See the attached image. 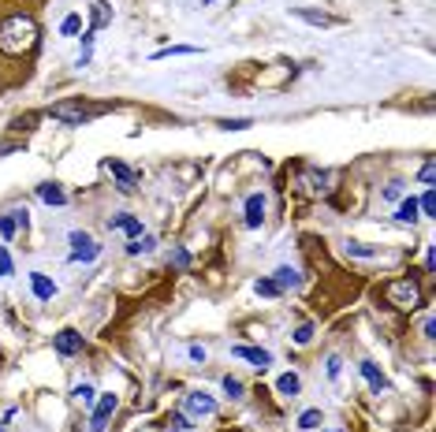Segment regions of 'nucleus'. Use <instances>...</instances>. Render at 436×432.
I'll use <instances>...</instances> for the list:
<instances>
[{
  "instance_id": "nucleus-32",
  "label": "nucleus",
  "mask_w": 436,
  "mask_h": 432,
  "mask_svg": "<svg viewBox=\"0 0 436 432\" xmlns=\"http://www.w3.org/2000/svg\"><path fill=\"white\" fill-rule=\"evenodd\" d=\"M11 220H15V227H19V231H26L30 227V212L26 209H11Z\"/></svg>"
},
{
  "instance_id": "nucleus-5",
  "label": "nucleus",
  "mask_w": 436,
  "mask_h": 432,
  "mask_svg": "<svg viewBox=\"0 0 436 432\" xmlns=\"http://www.w3.org/2000/svg\"><path fill=\"white\" fill-rule=\"evenodd\" d=\"M101 257V246H97L86 231H71V261H83V264H90V261H97Z\"/></svg>"
},
{
  "instance_id": "nucleus-34",
  "label": "nucleus",
  "mask_w": 436,
  "mask_h": 432,
  "mask_svg": "<svg viewBox=\"0 0 436 432\" xmlns=\"http://www.w3.org/2000/svg\"><path fill=\"white\" fill-rule=\"evenodd\" d=\"M310 339H313V328H310V324H302V328H295V343H299V346H306V343H310Z\"/></svg>"
},
{
  "instance_id": "nucleus-10",
  "label": "nucleus",
  "mask_w": 436,
  "mask_h": 432,
  "mask_svg": "<svg viewBox=\"0 0 436 432\" xmlns=\"http://www.w3.org/2000/svg\"><path fill=\"white\" fill-rule=\"evenodd\" d=\"M105 172H112V175H116V182H120V190H123V194H131V190H135L138 172H131V168H127V164H120V160H105Z\"/></svg>"
},
{
  "instance_id": "nucleus-9",
  "label": "nucleus",
  "mask_w": 436,
  "mask_h": 432,
  "mask_svg": "<svg viewBox=\"0 0 436 432\" xmlns=\"http://www.w3.org/2000/svg\"><path fill=\"white\" fill-rule=\"evenodd\" d=\"M78 351H83V336H78L75 328H63V331H56V354H63V358H75Z\"/></svg>"
},
{
  "instance_id": "nucleus-37",
  "label": "nucleus",
  "mask_w": 436,
  "mask_h": 432,
  "mask_svg": "<svg viewBox=\"0 0 436 432\" xmlns=\"http://www.w3.org/2000/svg\"><path fill=\"white\" fill-rule=\"evenodd\" d=\"M168 425H172V428H180V432H183V428H190V418H187V413H175V418H172Z\"/></svg>"
},
{
  "instance_id": "nucleus-33",
  "label": "nucleus",
  "mask_w": 436,
  "mask_h": 432,
  "mask_svg": "<svg viewBox=\"0 0 436 432\" xmlns=\"http://www.w3.org/2000/svg\"><path fill=\"white\" fill-rule=\"evenodd\" d=\"M168 264H175V269H187V264H190V254H187V250H172Z\"/></svg>"
},
{
  "instance_id": "nucleus-13",
  "label": "nucleus",
  "mask_w": 436,
  "mask_h": 432,
  "mask_svg": "<svg viewBox=\"0 0 436 432\" xmlns=\"http://www.w3.org/2000/svg\"><path fill=\"white\" fill-rule=\"evenodd\" d=\"M261 220H265V197L250 194L246 197V227H261Z\"/></svg>"
},
{
  "instance_id": "nucleus-15",
  "label": "nucleus",
  "mask_w": 436,
  "mask_h": 432,
  "mask_svg": "<svg viewBox=\"0 0 436 432\" xmlns=\"http://www.w3.org/2000/svg\"><path fill=\"white\" fill-rule=\"evenodd\" d=\"M90 11H93V26L90 30H101L112 23V8H108V0H90Z\"/></svg>"
},
{
  "instance_id": "nucleus-31",
  "label": "nucleus",
  "mask_w": 436,
  "mask_h": 432,
  "mask_svg": "<svg viewBox=\"0 0 436 432\" xmlns=\"http://www.w3.org/2000/svg\"><path fill=\"white\" fill-rule=\"evenodd\" d=\"M75 398H78L83 406H93V388H90V384H78V388H75Z\"/></svg>"
},
{
  "instance_id": "nucleus-24",
  "label": "nucleus",
  "mask_w": 436,
  "mask_h": 432,
  "mask_svg": "<svg viewBox=\"0 0 436 432\" xmlns=\"http://www.w3.org/2000/svg\"><path fill=\"white\" fill-rule=\"evenodd\" d=\"M93 34H97V30H86V34H83V53H78V68H90V53H93Z\"/></svg>"
},
{
  "instance_id": "nucleus-35",
  "label": "nucleus",
  "mask_w": 436,
  "mask_h": 432,
  "mask_svg": "<svg viewBox=\"0 0 436 432\" xmlns=\"http://www.w3.org/2000/svg\"><path fill=\"white\" fill-rule=\"evenodd\" d=\"M0 276H11V257H8L4 246H0Z\"/></svg>"
},
{
  "instance_id": "nucleus-21",
  "label": "nucleus",
  "mask_w": 436,
  "mask_h": 432,
  "mask_svg": "<svg viewBox=\"0 0 436 432\" xmlns=\"http://www.w3.org/2000/svg\"><path fill=\"white\" fill-rule=\"evenodd\" d=\"M321 421H325V418H321V410H306L302 418H299V432H317Z\"/></svg>"
},
{
  "instance_id": "nucleus-7",
  "label": "nucleus",
  "mask_w": 436,
  "mask_h": 432,
  "mask_svg": "<svg viewBox=\"0 0 436 432\" xmlns=\"http://www.w3.org/2000/svg\"><path fill=\"white\" fill-rule=\"evenodd\" d=\"M299 187L306 194H325L328 190V172H321V168H302L299 172Z\"/></svg>"
},
{
  "instance_id": "nucleus-20",
  "label": "nucleus",
  "mask_w": 436,
  "mask_h": 432,
  "mask_svg": "<svg viewBox=\"0 0 436 432\" xmlns=\"http://www.w3.org/2000/svg\"><path fill=\"white\" fill-rule=\"evenodd\" d=\"M153 246H157L153 235H138V239L127 242V254H131V257H138V254H153Z\"/></svg>"
},
{
  "instance_id": "nucleus-36",
  "label": "nucleus",
  "mask_w": 436,
  "mask_h": 432,
  "mask_svg": "<svg viewBox=\"0 0 436 432\" xmlns=\"http://www.w3.org/2000/svg\"><path fill=\"white\" fill-rule=\"evenodd\" d=\"M220 127H224V130H246V127H250V120H224Z\"/></svg>"
},
{
  "instance_id": "nucleus-14",
  "label": "nucleus",
  "mask_w": 436,
  "mask_h": 432,
  "mask_svg": "<svg viewBox=\"0 0 436 432\" xmlns=\"http://www.w3.org/2000/svg\"><path fill=\"white\" fill-rule=\"evenodd\" d=\"M38 197H41V202L45 205H68V194H63L60 187H56V182H41V187H38Z\"/></svg>"
},
{
  "instance_id": "nucleus-27",
  "label": "nucleus",
  "mask_w": 436,
  "mask_h": 432,
  "mask_svg": "<svg viewBox=\"0 0 436 432\" xmlns=\"http://www.w3.org/2000/svg\"><path fill=\"white\" fill-rule=\"evenodd\" d=\"M78 30H83V19H78V15H68V19L60 23V34H68V38L78 34Z\"/></svg>"
},
{
  "instance_id": "nucleus-28",
  "label": "nucleus",
  "mask_w": 436,
  "mask_h": 432,
  "mask_svg": "<svg viewBox=\"0 0 436 432\" xmlns=\"http://www.w3.org/2000/svg\"><path fill=\"white\" fill-rule=\"evenodd\" d=\"M347 254H354V257H377V250H369V246L365 242H347Z\"/></svg>"
},
{
  "instance_id": "nucleus-12",
  "label": "nucleus",
  "mask_w": 436,
  "mask_h": 432,
  "mask_svg": "<svg viewBox=\"0 0 436 432\" xmlns=\"http://www.w3.org/2000/svg\"><path fill=\"white\" fill-rule=\"evenodd\" d=\"M30 287H34V298H38V302H53V294H56V284H53L45 272H30Z\"/></svg>"
},
{
  "instance_id": "nucleus-8",
  "label": "nucleus",
  "mask_w": 436,
  "mask_h": 432,
  "mask_svg": "<svg viewBox=\"0 0 436 432\" xmlns=\"http://www.w3.org/2000/svg\"><path fill=\"white\" fill-rule=\"evenodd\" d=\"M232 354H235V358H242V361H250L254 369H261V373L272 365V354L265 351V346H232Z\"/></svg>"
},
{
  "instance_id": "nucleus-23",
  "label": "nucleus",
  "mask_w": 436,
  "mask_h": 432,
  "mask_svg": "<svg viewBox=\"0 0 436 432\" xmlns=\"http://www.w3.org/2000/svg\"><path fill=\"white\" fill-rule=\"evenodd\" d=\"M295 15H299V19H306V23H313V26H328V23H332L328 15H321V11H310V8H295Z\"/></svg>"
},
{
  "instance_id": "nucleus-41",
  "label": "nucleus",
  "mask_w": 436,
  "mask_h": 432,
  "mask_svg": "<svg viewBox=\"0 0 436 432\" xmlns=\"http://www.w3.org/2000/svg\"><path fill=\"white\" fill-rule=\"evenodd\" d=\"M425 269L436 272V254H432V246H429V254H425Z\"/></svg>"
},
{
  "instance_id": "nucleus-38",
  "label": "nucleus",
  "mask_w": 436,
  "mask_h": 432,
  "mask_svg": "<svg viewBox=\"0 0 436 432\" xmlns=\"http://www.w3.org/2000/svg\"><path fill=\"white\" fill-rule=\"evenodd\" d=\"M325 365H328V376H332V380H336V376H339V369H343V361H339V358H336V354H332V358H328V361H325Z\"/></svg>"
},
{
  "instance_id": "nucleus-29",
  "label": "nucleus",
  "mask_w": 436,
  "mask_h": 432,
  "mask_svg": "<svg viewBox=\"0 0 436 432\" xmlns=\"http://www.w3.org/2000/svg\"><path fill=\"white\" fill-rule=\"evenodd\" d=\"M15 231H19V227H15V220H11V212H4V216H0V239H11Z\"/></svg>"
},
{
  "instance_id": "nucleus-26",
  "label": "nucleus",
  "mask_w": 436,
  "mask_h": 432,
  "mask_svg": "<svg viewBox=\"0 0 436 432\" xmlns=\"http://www.w3.org/2000/svg\"><path fill=\"white\" fill-rule=\"evenodd\" d=\"M220 388H224V391H228L232 398H242V380H239V376H232V373H228V376H224V380H220Z\"/></svg>"
},
{
  "instance_id": "nucleus-22",
  "label": "nucleus",
  "mask_w": 436,
  "mask_h": 432,
  "mask_svg": "<svg viewBox=\"0 0 436 432\" xmlns=\"http://www.w3.org/2000/svg\"><path fill=\"white\" fill-rule=\"evenodd\" d=\"M190 53H198L194 45H172V48H157L153 60H165V56H190Z\"/></svg>"
},
{
  "instance_id": "nucleus-43",
  "label": "nucleus",
  "mask_w": 436,
  "mask_h": 432,
  "mask_svg": "<svg viewBox=\"0 0 436 432\" xmlns=\"http://www.w3.org/2000/svg\"><path fill=\"white\" fill-rule=\"evenodd\" d=\"M0 432H4V428H0Z\"/></svg>"
},
{
  "instance_id": "nucleus-17",
  "label": "nucleus",
  "mask_w": 436,
  "mask_h": 432,
  "mask_svg": "<svg viewBox=\"0 0 436 432\" xmlns=\"http://www.w3.org/2000/svg\"><path fill=\"white\" fill-rule=\"evenodd\" d=\"M276 391H280L284 398H295V395L302 391V380H299V373H284V376L276 380Z\"/></svg>"
},
{
  "instance_id": "nucleus-19",
  "label": "nucleus",
  "mask_w": 436,
  "mask_h": 432,
  "mask_svg": "<svg viewBox=\"0 0 436 432\" xmlns=\"http://www.w3.org/2000/svg\"><path fill=\"white\" fill-rule=\"evenodd\" d=\"M395 220L399 224H414L417 220V197H403L399 209H395Z\"/></svg>"
},
{
  "instance_id": "nucleus-16",
  "label": "nucleus",
  "mask_w": 436,
  "mask_h": 432,
  "mask_svg": "<svg viewBox=\"0 0 436 432\" xmlns=\"http://www.w3.org/2000/svg\"><path fill=\"white\" fill-rule=\"evenodd\" d=\"M362 376H365V384L373 388L377 395H380V391H388V380L380 376V369H377L373 361H362Z\"/></svg>"
},
{
  "instance_id": "nucleus-40",
  "label": "nucleus",
  "mask_w": 436,
  "mask_h": 432,
  "mask_svg": "<svg viewBox=\"0 0 436 432\" xmlns=\"http://www.w3.org/2000/svg\"><path fill=\"white\" fill-rule=\"evenodd\" d=\"M422 182H432V160L422 164Z\"/></svg>"
},
{
  "instance_id": "nucleus-18",
  "label": "nucleus",
  "mask_w": 436,
  "mask_h": 432,
  "mask_svg": "<svg viewBox=\"0 0 436 432\" xmlns=\"http://www.w3.org/2000/svg\"><path fill=\"white\" fill-rule=\"evenodd\" d=\"M276 287H280V291H295V287H302V276L284 264V269H276Z\"/></svg>"
},
{
  "instance_id": "nucleus-2",
  "label": "nucleus",
  "mask_w": 436,
  "mask_h": 432,
  "mask_svg": "<svg viewBox=\"0 0 436 432\" xmlns=\"http://www.w3.org/2000/svg\"><path fill=\"white\" fill-rule=\"evenodd\" d=\"M108 112V105H78V101H63V105H53L48 108V115H53L56 123H68V127H83L90 123L93 115Z\"/></svg>"
},
{
  "instance_id": "nucleus-3",
  "label": "nucleus",
  "mask_w": 436,
  "mask_h": 432,
  "mask_svg": "<svg viewBox=\"0 0 436 432\" xmlns=\"http://www.w3.org/2000/svg\"><path fill=\"white\" fill-rule=\"evenodd\" d=\"M384 298H388V306H395V309H417L422 306V287L414 284V279H392V284L384 287Z\"/></svg>"
},
{
  "instance_id": "nucleus-11",
  "label": "nucleus",
  "mask_w": 436,
  "mask_h": 432,
  "mask_svg": "<svg viewBox=\"0 0 436 432\" xmlns=\"http://www.w3.org/2000/svg\"><path fill=\"white\" fill-rule=\"evenodd\" d=\"M108 227H112V231H123L127 239H138V235H145V231H142V220H138V216H127V212L112 216Z\"/></svg>"
},
{
  "instance_id": "nucleus-6",
  "label": "nucleus",
  "mask_w": 436,
  "mask_h": 432,
  "mask_svg": "<svg viewBox=\"0 0 436 432\" xmlns=\"http://www.w3.org/2000/svg\"><path fill=\"white\" fill-rule=\"evenodd\" d=\"M116 406H120V398H116V395H101V398H97V406H93V421H90V432H105V428H108V418L116 413Z\"/></svg>"
},
{
  "instance_id": "nucleus-39",
  "label": "nucleus",
  "mask_w": 436,
  "mask_h": 432,
  "mask_svg": "<svg viewBox=\"0 0 436 432\" xmlns=\"http://www.w3.org/2000/svg\"><path fill=\"white\" fill-rule=\"evenodd\" d=\"M190 361H205V346H190Z\"/></svg>"
},
{
  "instance_id": "nucleus-30",
  "label": "nucleus",
  "mask_w": 436,
  "mask_h": 432,
  "mask_svg": "<svg viewBox=\"0 0 436 432\" xmlns=\"http://www.w3.org/2000/svg\"><path fill=\"white\" fill-rule=\"evenodd\" d=\"M417 212H425V216H432V212H436V197H432V190H425V194H422V202H417Z\"/></svg>"
},
{
  "instance_id": "nucleus-42",
  "label": "nucleus",
  "mask_w": 436,
  "mask_h": 432,
  "mask_svg": "<svg viewBox=\"0 0 436 432\" xmlns=\"http://www.w3.org/2000/svg\"><path fill=\"white\" fill-rule=\"evenodd\" d=\"M205 4H213V0H205Z\"/></svg>"
},
{
  "instance_id": "nucleus-1",
  "label": "nucleus",
  "mask_w": 436,
  "mask_h": 432,
  "mask_svg": "<svg viewBox=\"0 0 436 432\" xmlns=\"http://www.w3.org/2000/svg\"><path fill=\"white\" fill-rule=\"evenodd\" d=\"M34 45H38V23H34V15L15 11V15H8V19L0 23V53H4V56H23Z\"/></svg>"
},
{
  "instance_id": "nucleus-4",
  "label": "nucleus",
  "mask_w": 436,
  "mask_h": 432,
  "mask_svg": "<svg viewBox=\"0 0 436 432\" xmlns=\"http://www.w3.org/2000/svg\"><path fill=\"white\" fill-rule=\"evenodd\" d=\"M183 410H187V418H213V413H217V398L209 391H187Z\"/></svg>"
},
{
  "instance_id": "nucleus-25",
  "label": "nucleus",
  "mask_w": 436,
  "mask_h": 432,
  "mask_svg": "<svg viewBox=\"0 0 436 432\" xmlns=\"http://www.w3.org/2000/svg\"><path fill=\"white\" fill-rule=\"evenodd\" d=\"M254 291L261 294V298H276V294H284V291L276 287V279H257V284H254Z\"/></svg>"
}]
</instances>
